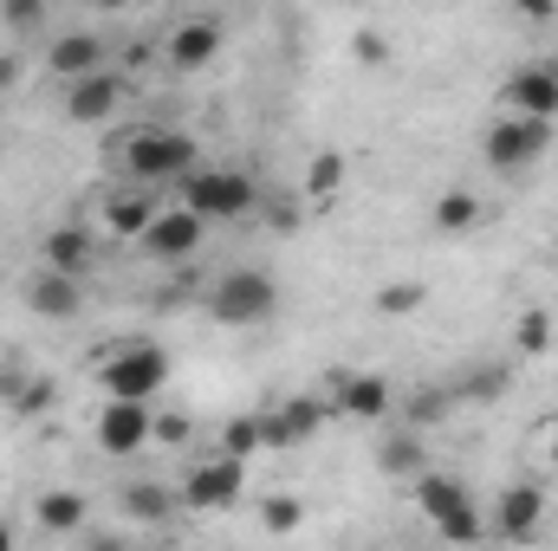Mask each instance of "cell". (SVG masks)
<instances>
[{
    "label": "cell",
    "instance_id": "44dd1931",
    "mask_svg": "<svg viewBox=\"0 0 558 551\" xmlns=\"http://www.w3.org/2000/svg\"><path fill=\"white\" fill-rule=\"evenodd\" d=\"M156 215H162V208H156L149 195H124V188H111V195H105V228H111V234H124V241H143Z\"/></svg>",
    "mask_w": 558,
    "mask_h": 551
},
{
    "label": "cell",
    "instance_id": "e575fe53",
    "mask_svg": "<svg viewBox=\"0 0 558 551\" xmlns=\"http://www.w3.org/2000/svg\"><path fill=\"white\" fill-rule=\"evenodd\" d=\"M0 551H13V526L7 519H0Z\"/></svg>",
    "mask_w": 558,
    "mask_h": 551
},
{
    "label": "cell",
    "instance_id": "d6a6232c",
    "mask_svg": "<svg viewBox=\"0 0 558 551\" xmlns=\"http://www.w3.org/2000/svg\"><path fill=\"white\" fill-rule=\"evenodd\" d=\"M357 59H371V65H377V59H384V39H377V33H357Z\"/></svg>",
    "mask_w": 558,
    "mask_h": 551
},
{
    "label": "cell",
    "instance_id": "4dcf8cb0",
    "mask_svg": "<svg viewBox=\"0 0 558 551\" xmlns=\"http://www.w3.org/2000/svg\"><path fill=\"white\" fill-rule=\"evenodd\" d=\"M156 441H189V415H156Z\"/></svg>",
    "mask_w": 558,
    "mask_h": 551
},
{
    "label": "cell",
    "instance_id": "7a4b0ae2",
    "mask_svg": "<svg viewBox=\"0 0 558 551\" xmlns=\"http://www.w3.org/2000/svg\"><path fill=\"white\" fill-rule=\"evenodd\" d=\"M279 311V279L260 273V267H228V273L215 279V292H208V318H221V325H267Z\"/></svg>",
    "mask_w": 558,
    "mask_h": 551
},
{
    "label": "cell",
    "instance_id": "83f0119b",
    "mask_svg": "<svg viewBox=\"0 0 558 551\" xmlns=\"http://www.w3.org/2000/svg\"><path fill=\"white\" fill-rule=\"evenodd\" d=\"M513 344H520V357H546V344H553V318H546V311H520Z\"/></svg>",
    "mask_w": 558,
    "mask_h": 551
},
{
    "label": "cell",
    "instance_id": "4fadbf2b",
    "mask_svg": "<svg viewBox=\"0 0 558 551\" xmlns=\"http://www.w3.org/2000/svg\"><path fill=\"white\" fill-rule=\"evenodd\" d=\"M124 105V78L118 72H92L78 85H65V124H105Z\"/></svg>",
    "mask_w": 558,
    "mask_h": 551
},
{
    "label": "cell",
    "instance_id": "2e32d148",
    "mask_svg": "<svg viewBox=\"0 0 558 551\" xmlns=\"http://www.w3.org/2000/svg\"><path fill=\"white\" fill-rule=\"evenodd\" d=\"M46 65H52L65 85H78V78L105 72V39H98V33H59L52 52H46Z\"/></svg>",
    "mask_w": 558,
    "mask_h": 551
},
{
    "label": "cell",
    "instance_id": "603a6c76",
    "mask_svg": "<svg viewBox=\"0 0 558 551\" xmlns=\"http://www.w3.org/2000/svg\"><path fill=\"white\" fill-rule=\"evenodd\" d=\"M338 188H344V156H338V149L312 156V162H305V201H331Z\"/></svg>",
    "mask_w": 558,
    "mask_h": 551
},
{
    "label": "cell",
    "instance_id": "f546056e",
    "mask_svg": "<svg viewBox=\"0 0 558 551\" xmlns=\"http://www.w3.org/2000/svg\"><path fill=\"white\" fill-rule=\"evenodd\" d=\"M0 20H7V26H13V33H33V26H39V20H46V7H33V0H20V7H7V13H0Z\"/></svg>",
    "mask_w": 558,
    "mask_h": 551
},
{
    "label": "cell",
    "instance_id": "d6986e66",
    "mask_svg": "<svg viewBox=\"0 0 558 551\" xmlns=\"http://www.w3.org/2000/svg\"><path fill=\"white\" fill-rule=\"evenodd\" d=\"M33 519H39V532H52V539H72V532H85V519H92V500H85V493H72V487H52V493H39Z\"/></svg>",
    "mask_w": 558,
    "mask_h": 551
},
{
    "label": "cell",
    "instance_id": "ba28073f",
    "mask_svg": "<svg viewBox=\"0 0 558 551\" xmlns=\"http://www.w3.org/2000/svg\"><path fill=\"white\" fill-rule=\"evenodd\" d=\"M487 526L507 539V546H533L539 532H546V493L533 487V480H513L500 500H494V513H487Z\"/></svg>",
    "mask_w": 558,
    "mask_h": 551
},
{
    "label": "cell",
    "instance_id": "d590c367",
    "mask_svg": "<svg viewBox=\"0 0 558 551\" xmlns=\"http://www.w3.org/2000/svg\"><path fill=\"white\" fill-rule=\"evenodd\" d=\"M553 467H558V434H553Z\"/></svg>",
    "mask_w": 558,
    "mask_h": 551
},
{
    "label": "cell",
    "instance_id": "8fae6325",
    "mask_svg": "<svg viewBox=\"0 0 558 551\" xmlns=\"http://www.w3.org/2000/svg\"><path fill=\"white\" fill-rule=\"evenodd\" d=\"M325 403H331V415H344V421H384L390 415V383L371 377V370H338Z\"/></svg>",
    "mask_w": 558,
    "mask_h": 551
},
{
    "label": "cell",
    "instance_id": "f1b7e54d",
    "mask_svg": "<svg viewBox=\"0 0 558 551\" xmlns=\"http://www.w3.org/2000/svg\"><path fill=\"white\" fill-rule=\"evenodd\" d=\"M260 526H267V532H299V526H305V506H299L292 493H274V500L260 506Z\"/></svg>",
    "mask_w": 558,
    "mask_h": 551
},
{
    "label": "cell",
    "instance_id": "1f68e13d",
    "mask_svg": "<svg viewBox=\"0 0 558 551\" xmlns=\"http://www.w3.org/2000/svg\"><path fill=\"white\" fill-rule=\"evenodd\" d=\"M20 85V52H0V98Z\"/></svg>",
    "mask_w": 558,
    "mask_h": 551
},
{
    "label": "cell",
    "instance_id": "6da1fadb",
    "mask_svg": "<svg viewBox=\"0 0 558 551\" xmlns=\"http://www.w3.org/2000/svg\"><path fill=\"white\" fill-rule=\"evenodd\" d=\"M254 201H260V188L241 169H189L175 182V208H189L202 228L208 221H241V215H254Z\"/></svg>",
    "mask_w": 558,
    "mask_h": 551
},
{
    "label": "cell",
    "instance_id": "e0dca14e",
    "mask_svg": "<svg viewBox=\"0 0 558 551\" xmlns=\"http://www.w3.org/2000/svg\"><path fill=\"white\" fill-rule=\"evenodd\" d=\"M98 267V241L85 228H52L46 234V273H65V279H85Z\"/></svg>",
    "mask_w": 558,
    "mask_h": 551
},
{
    "label": "cell",
    "instance_id": "ac0fdd59",
    "mask_svg": "<svg viewBox=\"0 0 558 551\" xmlns=\"http://www.w3.org/2000/svg\"><path fill=\"white\" fill-rule=\"evenodd\" d=\"M26 305H33L39 318H78V311H85V285L39 267V273H33V285H26Z\"/></svg>",
    "mask_w": 558,
    "mask_h": 551
},
{
    "label": "cell",
    "instance_id": "4316f807",
    "mask_svg": "<svg viewBox=\"0 0 558 551\" xmlns=\"http://www.w3.org/2000/svg\"><path fill=\"white\" fill-rule=\"evenodd\" d=\"M7 403H13V415H46L59 403V390H52V377H20Z\"/></svg>",
    "mask_w": 558,
    "mask_h": 551
},
{
    "label": "cell",
    "instance_id": "5bb4252c",
    "mask_svg": "<svg viewBox=\"0 0 558 551\" xmlns=\"http://www.w3.org/2000/svg\"><path fill=\"white\" fill-rule=\"evenodd\" d=\"M202 221L189 215V208H162L156 221H149V234H143V247H149V260H189L195 247H202Z\"/></svg>",
    "mask_w": 558,
    "mask_h": 551
},
{
    "label": "cell",
    "instance_id": "836d02e7",
    "mask_svg": "<svg viewBox=\"0 0 558 551\" xmlns=\"http://www.w3.org/2000/svg\"><path fill=\"white\" fill-rule=\"evenodd\" d=\"M85 551H131V546H124L118 532H92V539H85Z\"/></svg>",
    "mask_w": 558,
    "mask_h": 551
},
{
    "label": "cell",
    "instance_id": "277c9868",
    "mask_svg": "<svg viewBox=\"0 0 558 551\" xmlns=\"http://www.w3.org/2000/svg\"><path fill=\"white\" fill-rule=\"evenodd\" d=\"M98 377H105V396H111V403H149V396L169 383V351L149 344V338H131V344L111 351V364H105Z\"/></svg>",
    "mask_w": 558,
    "mask_h": 551
},
{
    "label": "cell",
    "instance_id": "9a60e30c",
    "mask_svg": "<svg viewBox=\"0 0 558 551\" xmlns=\"http://www.w3.org/2000/svg\"><path fill=\"white\" fill-rule=\"evenodd\" d=\"M215 52H221V26H215V20H182V26L169 33V46H162V59H169L175 72H202Z\"/></svg>",
    "mask_w": 558,
    "mask_h": 551
},
{
    "label": "cell",
    "instance_id": "8992f818",
    "mask_svg": "<svg viewBox=\"0 0 558 551\" xmlns=\"http://www.w3.org/2000/svg\"><path fill=\"white\" fill-rule=\"evenodd\" d=\"M241 480H247V467L228 461V454L195 461V467L182 474V487H175V506H189V513H228V506L241 500Z\"/></svg>",
    "mask_w": 558,
    "mask_h": 551
},
{
    "label": "cell",
    "instance_id": "d4e9b609",
    "mask_svg": "<svg viewBox=\"0 0 558 551\" xmlns=\"http://www.w3.org/2000/svg\"><path fill=\"white\" fill-rule=\"evenodd\" d=\"M260 448H267V434H260V415H234V421L221 428V454H228V461H241V467H247Z\"/></svg>",
    "mask_w": 558,
    "mask_h": 551
},
{
    "label": "cell",
    "instance_id": "7402d4cb",
    "mask_svg": "<svg viewBox=\"0 0 558 551\" xmlns=\"http://www.w3.org/2000/svg\"><path fill=\"white\" fill-rule=\"evenodd\" d=\"M377 467H384V474H397V480H422V474H428V448H422L416 428L384 434V441H377Z\"/></svg>",
    "mask_w": 558,
    "mask_h": 551
},
{
    "label": "cell",
    "instance_id": "cb8c5ba5",
    "mask_svg": "<svg viewBox=\"0 0 558 551\" xmlns=\"http://www.w3.org/2000/svg\"><path fill=\"white\" fill-rule=\"evenodd\" d=\"M481 221V201L468 195V188H448V195H435V228L441 234H468Z\"/></svg>",
    "mask_w": 558,
    "mask_h": 551
},
{
    "label": "cell",
    "instance_id": "30bf717a",
    "mask_svg": "<svg viewBox=\"0 0 558 551\" xmlns=\"http://www.w3.org/2000/svg\"><path fill=\"white\" fill-rule=\"evenodd\" d=\"M156 441V415H149V403H105V415H98V448L111 454V461H131V454H143Z\"/></svg>",
    "mask_w": 558,
    "mask_h": 551
},
{
    "label": "cell",
    "instance_id": "3957f363",
    "mask_svg": "<svg viewBox=\"0 0 558 551\" xmlns=\"http://www.w3.org/2000/svg\"><path fill=\"white\" fill-rule=\"evenodd\" d=\"M416 500H422V513L435 519V532L448 539V546H474L481 532H487V519H481V506H474V493L454 480V474H422L416 480Z\"/></svg>",
    "mask_w": 558,
    "mask_h": 551
},
{
    "label": "cell",
    "instance_id": "52a82bcc",
    "mask_svg": "<svg viewBox=\"0 0 558 551\" xmlns=\"http://www.w3.org/2000/svg\"><path fill=\"white\" fill-rule=\"evenodd\" d=\"M487 162L494 169H533L546 149H553V124H533V118H500V124H487Z\"/></svg>",
    "mask_w": 558,
    "mask_h": 551
},
{
    "label": "cell",
    "instance_id": "484cf974",
    "mask_svg": "<svg viewBox=\"0 0 558 551\" xmlns=\"http://www.w3.org/2000/svg\"><path fill=\"white\" fill-rule=\"evenodd\" d=\"M422 298H428L422 279H390V285H377V311H384V318H410Z\"/></svg>",
    "mask_w": 558,
    "mask_h": 551
},
{
    "label": "cell",
    "instance_id": "7c38bea8",
    "mask_svg": "<svg viewBox=\"0 0 558 551\" xmlns=\"http://www.w3.org/2000/svg\"><path fill=\"white\" fill-rule=\"evenodd\" d=\"M325 415H331V403H318V396H292V403H279V409L260 415V434H267V448H299V441L318 434Z\"/></svg>",
    "mask_w": 558,
    "mask_h": 551
},
{
    "label": "cell",
    "instance_id": "5b68a950",
    "mask_svg": "<svg viewBox=\"0 0 558 551\" xmlns=\"http://www.w3.org/2000/svg\"><path fill=\"white\" fill-rule=\"evenodd\" d=\"M195 137H182V131H137V137H124L118 149V162L137 175V182H182L189 169H195Z\"/></svg>",
    "mask_w": 558,
    "mask_h": 551
},
{
    "label": "cell",
    "instance_id": "9c48e42d",
    "mask_svg": "<svg viewBox=\"0 0 558 551\" xmlns=\"http://www.w3.org/2000/svg\"><path fill=\"white\" fill-rule=\"evenodd\" d=\"M507 118H533V124H553L558 118V65H520L500 91Z\"/></svg>",
    "mask_w": 558,
    "mask_h": 551
},
{
    "label": "cell",
    "instance_id": "8d00e7d4",
    "mask_svg": "<svg viewBox=\"0 0 558 551\" xmlns=\"http://www.w3.org/2000/svg\"><path fill=\"white\" fill-rule=\"evenodd\" d=\"M553 26H558V20H553Z\"/></svg>",
    "mask_w": 558,
    "mask_h": 551
},
{
    "label": "cell",
    "instance_id": "ffe728a7",
    "mask_svg": "<svg viewBox=\"0 0 558 551\" xmlns=\"http://www.w3.org/2000/svg\"><path fill=\"white\" fill-rule=\"evenodd\" d=\"M118 513H124V519H143V526H162V519H175V487L131 480V487L118 493Z\"/></svg>",
    "mask_w": 558,
    "mask_h": 551
}]
</instances>
